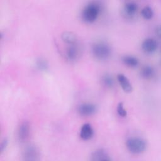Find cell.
<instances>
[{"label": "cell", "instance_id": "cell-11", "mask_svg": "<svg viewBox=\"0 0 161 161\" xmlns=\"http://www.w3.org/2000/svg\"><path fill=\"white\" fill-rule=\"evenodd\" d=\"M94 135V130L89 123H84L80 130V137L84 140L91 139Z\"/></svg>", "mask_w": 161, "mask_h": 161}, {"label": "cell", "instance_id": "cell-4", "mask_svg": "<svg viewBox=\"0 0 161 161\" xmlns=\"http://www.w3.org/2000/svg\"><path fill=\"white\" fill-rule=\"evenodd\" d=\"M30 134V125L28 121H23L18 127L17 135L21 142H25L28 140Z\"/></svg>", "mask_w": 161, "mask_h": 161}, {"label": "cell", "instance_id": "cell-14", "mask_svg": "<svg viewBox=\"0 0 161 161\" xmlns=\"http://www.w3.org/2000/svg\"><path fill=\"white\" fill-rule=\"evenodd\" d=\"M155 73V70L152 65H146L143 66L140 70L141 76L146 79L152 78Z\"/></svg>", "mask_w": 161, "mask_h": 161}, {"label": "cell", "instance_id": "cell-5", "mask_svg": "<svg viewBox=\"0 0 161 161\" xmlns=\"http://www.w3.org/2000/svg\"><path fill=\"white\" fill-rule=\"evenodd\" d=\"M138 8V4L133 1H128L124 3L123 6V14L127 18H132L135 16Z\"/></svg>", "mask_w": 161, "mask_h": 161}, {"label": "cell", "instance_id": "cell-18", "mask_svg": "<svg viewBox=\"0 0 161 161\" xmlns=\"http://www.w3.org/2000/svg\"><path fill=\"white\" fill-rule=\"evenodd\" d=\"M35 65H36V67L39 70H45L48 68L47 62L45 59L42 58H40L36 60L35 62Z\"/></svg>", "mask_w": 161, "mask_h": 161}, {"label": "cell", "instance_id": "cell-13", "mask_svg": "<svg viewBox=\"0 0 161 161\" xmlns=\"http://www.w3.org/2000/svg\"><path fill=\"white\" fill-rule=\"evenodd\" d=\"M62 40L68 45L77 43V35L72 31H64L61 35Z\"/></svg>", "mask_w": 161, "mask_h": 161}, {"label": "cell", "instance_id": "cell-12", "mask_svg": "<svg viewBox=\"0 0 161 161\" xmlns=\"http://www.w3.org/2000/svg\"><path fill=\"white\" fill-rule=\"evenodd\" d=\"M117 79L124 91L126 92H130L132 91V85L125 75H124L123 74H118L117 75Z\"/></svg>", "mask_w": 161, "mask_h": 161}, {"label": "cell", "instance_id": "cell-7", "mask_svg": "<svg viewBox=\"0 0 161 161\" xmlns=\"http://www.w3.org/2000/svg\"><path fill=\"white\" fill-rule=\"evenodd\" d=\"M23 157L25 160H37L40 157L38 148L35 145H29L25 148L23 152Z\"/></svg>", "mask_w": 161, "mask_h": 161}, {"label": "cell", "instance_id": "cell-6", "mask_svg": "<svg viewBox=\"0 0 161 161\" xmlns=\"http://www.w3.org/2000/svg\"><path fill=\"white\" fill-rule=\"evenodd\" d=\"M96 106L92 103L85 102L80 104L77 108V111L79 114L84 116L92 115L96 111Z\"/></svg>", "mask_w": 161, "mask_h": 161}, {"label": "cell", "instance_id": "cell-9", "mask_svg": "<svg viewBox=\"0 0 161 161\" xmlns=\"http://www.w3.org/2000/svg\"><path fill=\"white\" fill-rule=\"evenodd\" d=\"M158 47V42L154 38H145L142 43V50L147 53H152L155 52Z\"/></svg>", "mask_w": 161, "mask_h": 161}, {"label": "cell", "instance_id": "cell-19", "mask_svg": "<svg viewBox=\"0 0 161 161\" xmlns=\"http://www.w3.org/2000/svg\"><path fill=\"white\" fill-rule=\"evenodd\" d=\"M116 110H117L118 114L120 116H121V117H125V116L127 115L126 110L125 109L124 105H123V103H121V102L119 103L117 105Z\"/></svg>", "mask_w": 161, "mask_h": 161}, {"label": "cell", "instance_id": "cell-1", "mask_svg": "<svg viewBox=\"0 0 161 161\" xmlns=\"http://www.w3.org/2000/svg\"><path fill=\"white\" fill-rule=\"evenodd\" d=\"M102 10L101 3L97 1L88 2L82 8L81 18L86 23H92L98 18Z\"/></svg>", "mask_w": 161, "mask_h": 161}, {"label": "cell", "instance_id": "cell-3", "mask_svg": "<svg viewBox=\"0 0 161 161\" xmlns=\"http://www.w3.org/2000/svg\"><path fill=\"white\" fill-rule=\"evenodd\" d=\"M125 145L129 152L134 154L143 153L147 148L145 140L139 136H131L128 138L126 140Z\"/></svg>", "mask_w": 161, "mask_h": 161}, {"label": "cell", "instance_id": "cell-2", "mask_svg": "<svg viewBox=\"0 0 161 161\" xmlns=\"http://www.w3.org/2000/svg\"><path fill=\"white\" fill-rule=\"evenodd\" d=\"M91 52L93 57L98 60H105L109 58L112 53V48L106 41L97 40L91 46Z\"/></svg>", "mask_w": 161, "mask_h": 161}, {"label": "cell", "instance_id": "cell-20", "mask_svg": "<svg viewBox=\"0 0 161 161\" xmlns=\"http://www.w3.org/2000/svg\"><path fill=\"white\" fill-rule=\"evenodd\" d=\"M8 145V140L4 138L2 140L1 142V145H0V152L1 153H2L6 148Z\"/></svg>", "mask_w": 161, "mask_h": 161}, {"label": "cell", "instance_id": "cell-15", "mask_svg": "<svg viewBox=\"0 0 161 161\" xmlns=\"http://www.w3.org/2000/svg\"><path fill=\"white\" fill-rule=\"evenodd\" d=\"M122 61L125 65L131 67H135L137 66L139 64V60L138 59V58L130 55H126L123 56L122 57Z\"/></svg>", "mask_w": 161, "mask_h": 161}, {"label": "cell", "instance_id": "cell-10", "mask_svg": "<svg viewBox=\"0 0 161 161\" xmlns=\"http://www.w3.org/2000/svg\"><path fill=\"white\" fill-rule=\"evenodd\" d=\"M90 159L92 161H107L111 160V158L104 149L98 148L92 152Z\"/></svg>", "mask_w": 161, "mask_h": 161}, {"label": "cell", "instance_id": "cell-17", "mask_svg": "<svg viewBox=\"0 0 161 161\" xmlns=\"http://www.w3.org/2000/svg\"><path fill=\"white\" fill-rule=\"evenodd\" d=\"M141 14L145 19H149L153 16V10L151 6L146 5L142 8L141 10Z\"/></svg>", "mask_w": 161, "mask_h": 161}, {"label": "cell", "instance_id": "cell-8", "mask_svg": "<svg viewBox=\"0 0 161 161\" xmlns=\"http://www.w3.org/2000/svg\"><path fill=\"white\" fill-rule=\"evenodd\" d=\"M80 48L77 42L74 44L69 45L66 49L65 56L68 60L72 62L78 59L80 56Z\"/></svg>", "mask_w": 161, "mask_h": 161}, {"label": "cell", "instance_id": "cell-16", "mask_svg": "<svg viewBox=\"0 0 161 161\" xmlns=\"http://www.w3.org/2000/svg\"><path fill=\"white\" fill-rule=\"evenodd\" d=\"M114 79L113 76L108 73H105L101 76V81L103 86H104L106 87L110 88L112 87L114 84Z\"/></svg>", "mask_w": 161, "mask_h": 161}]
</instances>
